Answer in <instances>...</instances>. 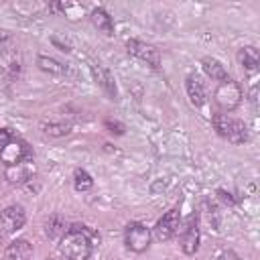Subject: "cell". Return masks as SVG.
I'll use <instances>...</instances> for the list:
<instances>
[{
	"instance_id": "6da1fadb",
	"label": "cell",
	"mask_w": 260,
	"mask_h": 260,
	"mask_svg": "<svg viewBox=\"0 0 260 260\" xmlns=\"http://www.w3.org/2000/svg\"><path fill=\"white\" fill-rule=\"evenodd\" d=\"M98 244H100V234L93 228L75 223L61 238L59 250L69 260H89V256Z\"/></svg>"
},
{
	"instance_id": "7a4b0ae2",
	"label": "cell",
	"mask_w": 260,
	"mask_h": 260,
	"mask_svg": "<svg viewBox=\"0 0 260 260\" xmlns=\"http://www.w3.org/2000/svg\"><path fill=\"white\" fill-rule=\"evenodd\" d=\"M213 100H215V104H217V108H219L221 112H232V110H236V108L240 106V102H242V87H240V83L234 81V79H230V77H225V79L219 81V85L215 87Z\"/></svg>"
},
{
	"instance_id": "3957f363",
	"label": "cell",
	"mask_w": 260,
	"mask_h": 260,
	"mask_svg": "<svg viewBox=\"0 0 260 260\" xmlns=\"http://www.w3.org/2000/svg\"><path fill=\"white\" fill-rule=\"evenodd\" d=\"M213 126H215L219 136L228 138L234 144H242V142L248 140V128H246V124L242 120L230 118L225 114H215L213 116Z\"/></svg>"
},
{
	"instance_id": "277c9868",
	"label": "cell",
	"mask_w": 260,
	"mask_h": 260,
	"mask_svg": "<svg viewBox=\"0 0 260 260\" xmlns=\"http://www.w3.org/2000/svg\"><path fill=\"white\" fill-rule=\"evenodd\" d=\"M150 238H152V234L142 221H130L124 230V244L128 250H132L136 254L144 252L150 246Z\"/></svg>"
},
{
	"instance_id": "5b68a950",
	"label": "cell",
	"mask_w": 260,
	"mask_h": 260,
	"mask_svg": "<svg viewBox=\"0 0 260 260\" xmlns=\"http://www.w3.org/2000/svg\"><path fill=\"white\" fill-rule=\"evenodd\" d=\"M126 51L134 57H138L140 61H144L146 65H150L152 69H158L160 67V53L156 47L148 45V43H142V41H136V39H130L126 43Z\"/></svg>"
},
{
	"instance_id": "8992f818",
	"label": "cell",
	"mask_w": 260,
	"mask_h": 260,
	"mask_svg": "<svg viewBox=\"0 0 260 260\" xmlns=\"http://www.w3.org/2000/svg\"><path fill=\"white\" fill-rule=\"evenodd\" d=\"M177 232H179V211L177 209H169L152 228V236L158 242H169L171 238H175Z\"/></svg>"
},
{
	"instance_id": "52a82bcc",
	"label": "cell",
	"mask_w": 260,
	"mask_h": 260,
	"mask_svg": "<svg viewBox=\"0 0 260 260\" xmlns=\"http://www.w3.org/2000/svg\"><path fill=\"white\" fill-rule=\"evenodd\" d=\"M26 221V213L20 205H8L6 209L0 211V232L4 234H14L18 232Z\"/></svg>"
},
{
	"instance_id": "ba28073f",
	"label": "cell",
	"mask_w": 260,
	"mask_h": 260,
	"mask_svg": "<svg viewBox=\"0 0 260 260\" xmlns=\"http://www.w3.org/2000/svg\"><path fill=\"white\" fill-rule=\"evenodd\" d=\"M30 158V150L26 146V142L22 140H10L2 150H0V160L6 165V167H14L22 160H28Z\"/></svg>"
},
{
	"instance_id": "9c48e42d",
	"label": "cell",
	"mask_w": 260,
	"mask_h": 260,
	"mask_svg": "<svg viewBox=\"0 0 260 260\" xmlns=\"http://www.w3.org/2000/svg\"><path fill=\"white\" fill-rule=\"evenodd\" d=\"M181 248L189 256L195 254L197 248H199V228H197V217L195 215L187 221V225H185V230L181 234Z\"/></svg>"
},
{
	"instance_id": "30bf717a",
	"label": "cell",
	"mask_w": 260,
	"mask_h": 260,
	"mask_svg": "<svg viewBox=\"0 0 260 260\" xmlns=\"http://www.w3.org/2000/svg\"><path fill=\"white\" fill-rule=\"evenodd\" d=\"M30 254H32V246L28 244V240L20 238L6 246L4 260H30Z\"/></svg>"
},
{
	"instance_id": "8fae6325",
	"label": "cell",
	"mask_w": 260,
	"mask_h": 260,
	"mask_svg": "<svg viewBox=\"0 0 260 260\" xmlns=\"http://www.w3.org/2000/svg\"><path fill=\"white\" fill-rule=\"evenodd\" d=\"M91 71H93V77H95V81L102 85V89L112 98V100H118V89H116V83H114V77H112V73L106 69V67H102V65H91Z\"/></svg>"
},
{
	"instance_id": "7c38bea8",
	"label": "cell",
	"mask_w": 260,
	"mask_h": 260,
	"mask_svg": "<svg viewBox=\"0 0 260 260\" xmlns=\"http://www.w3.org/2000/svg\"><path fill=\"white\" fill-rule=\"evenodd\" d=\"M32 171H35V167H32L30 162L22 160V162H18V165H14V167H6L4 177H6L8 183H24V181L30 179Z\"/></svg>"
},
{
	"instance_id": "4fadbf2b",
	"label": "cell",
	"mask_w": 260,
	"mask_h": 260,
	"mask_svg": "<svg viewBox=\"0 0 260 260\" xmlns=\"http://www.w3.org/2000/svg\"><path fill=\"white\" fill-rule=\"evenodd\" d=\"M185 89H187V95L191 100L193 106H203L205 104V89H203V83L199 81L197 75H189L187 81H185Z\"/></svg>"
},
{
	"instance_id": "5bb4252c",
	"label": "cell",
	"mask_w": 260,
	"mask_h": 260,
	"mask_svg": "<svg viewBox=\"0 0 260 260\" xmlns=\"http://www.w3.org/2000/svg\"><path fill=\"white\" fill-rule=\"evenodd\" d=\"M238 61L240 65L248 71V73H254L258 69V63H260V55H258V49L256 47H242L238 51Z\"/></svg>"
},
{
	"instance_id": "9a60e30c",
	"label": "cell",
	"mask_w": 260,
	"mask_h": 260,
	"mask_svg": "<svg viewBox=\"0 0 260 260\" xmlns=\"http://www.w3.org/2000/svg\"><path fill=\"white\" fill-rule=\"evenodd\" d=\"M89 16H91V22H93L95 28H100L104 35H114V20H112V16L104 8L91 10Z\"/></svg>"
},
{
	"instance_id": "2e32d148",
	"label": "cell",
	"mask_w": 260,
	"mask_h": 260,
	"mask_svg": "<svg viewBox=\"0 0 260 260\" xmlns=\"http://www.w3.org/2000/svg\"><path fill=\"white\" fill-rule=\"evenodd\" d=\"M201 65H203V71L211 77V79H217V81H223L225 77H228V73H225V67L221 65V61H217L215 57H205L203 61H201Z\"/></svg>"
},
{
	"instance_id": "e0dca14e",
	"label": "cell",
	"mask_w": 260,
	"mask_h": 260,
	"mask_svg": "<svg viewBox=\"0 0 260 260\" xmlns=\"http://www.w3.org/2000/svg\"><path fill=\"white\" fill-rule=\"evenodd\" d=\"M37 65H39L41 71L51 73V75H63L65 73V65H61L57 59L47 57V55H39L37 57Z\"/></svg>"
},
{
	"instance_id": "ac0fdd59",
	"label": "cell",
	"mask_w": 260,
	"mask_h": 260,
	"mask_svg": "<svg viewBox=\"0 0 260 260\" xmlns=\"http://www.w3.org/2000/svg\"><path fill=\"white\" fill-rule=\"evenodd\" d=\"M45 232H47V236L53 238V240H55V238H63V236H65V219L59 217V215H53V217L47 221Z\"/></svg>"
},
{
	"instance_id": "d6986e66",
	"label": "cell",
	"mask_w": 260,
	"mask_h": 260,
	"mask_svg": "<svg viewBox=\"0 0 260 260\" xmlns=\"http://www.w3.org/2000/svg\"><path fill=\"white\" fill-rule=\"evenodd\" d=\"M73 185H75L77 191H87V189H91L93 179H91V175H89L87 171L77 169V171L73 173Z\"/></svg>"
},
{
	"instance_id": "ffe728a7",
	"label": "cell",
	"mask_w": 260,
	"mask_h": 260,
	"mask_svg": "<svg viewBox=\"0 0 260 260\" xmlns=\"http://www.w3.org/2000/svg\"><path fill=\"white\" fill-rule=\"evenodd\" d=\"M43 130L49 134V136H67L71 132V126L69 124H55V122H49V124H43Z\"/></svg>"
},
{
	"instance_id": "44dd1931",
	"label": "cell",
	"mask_w": 260,
	"mask_h": 260,
	"mask_svg": "<svg viewBox=\"0 0 260 260\" xmlns=\"http://www.w3.org/2000/svg\"><path fill=\"white\" fill-rule=\"evenodd\" d=\"M61 10H63L65 16H69L71 20L83 16V12H85V8H83L81 4H61Z\"/></svg>"
},
{
	"instance_id": "7402d4cb",
	"label": "cell",
	"mask_w": 260,
	"mask_h": 260,
	"mask_svg": "<svg viewBox=\"0 0 260 260\" xmlns=\"http://www.w3.org/2000/svg\"><path fill=\"white\" fill-rule=\"evenodd\" d=\"M104 126H106L112 134H124V124H120L118 120H106Z\"/></svg>"
},
{
	"instance_id": "603a6c76",
	"label": "cell",
	"mask_w": 260,
	"mask_h": 260,
	"mask_svg": "<svg viewBox=\"0 0 260 260\" xmlns=\"http://www.w3.org/2000/svg\"><path fill=\"white\" fill-rule=\"evenodd\" d=\"M10 140H12V132H10V128H0V150H2Z\"/></svg>"
},
{
	"instance_id": "cb8c5ba5",
	"label": "cell",
	"mask_w": 260,
	"mask_h": 260,
	"mask_svg": "<svg viewBox=\"0 0 260 260\" xmlns=\"http://www.w3.org/2000/svg\"><path fill=\"white\" fill-rule=\"evenodd\" d=\"M217 260H242L236 252H232V250H225V252H221L219 256H217Z\"/></svg>"
},
{
	"instance_id": "d4e9b609",
	"label": "cell",
	"mask_w": 260,
	"mask_h": 260,
	"mask_svg": "<svg viewBox=\"0 0 260 260\" xmlns=\"http://www.w3.org/2000/svg\"><path fill=\"white\" fill-rule=\"evenodd\" d=\"M250 102L256 108V102H258V85H252V89H250Z\"/></svg>"
},
{
	"instance_id": "484cf974",
	"label": "cell",
	"mask_w": 260,
	"mask_h": 260,
	"mask_svg": "<svg viewBox=\"0 0 260 260\" xmlns=\"http://www.w3.org/2000/svg\"><path fill=\"white\" fill-rule=\"evenodd\" d=\"M217 195H219V197H221V199H223V201H225V203H230V205H232V203H234V197H232V195H230V193H225V191H223V189H219V191H217Z\"/></svg>"
},
{
	"instance_id": "4316f807",
	"label": "cell",
	"mask_w": 260,
	"mask_h": 260,
	"mask_svg": "<svg viewBox=\"0 0 260 260\" xmlns=\"http://www.w3.org/2000/svg\"><path fill=\"white\" fill-rule=\"evenodd\" d=\"M4 236H6V234H4V232H0V248L4 246Z\"/></svg>"
},
{
	"instance_id": "83f0119b",
	"label": "cell",
	"mask_w": 260,
	"mask_h": 260,
	"mask_svg": "<svg viewBox=\"0 0 260 260\" xmlns=\"http://www.w3.org/2000/svg\"><path fill=\"white\" fill-rule=\"evenodd\" d=\"M45 260H51V258H45Z\"/></svg>"
}]
</instances>
